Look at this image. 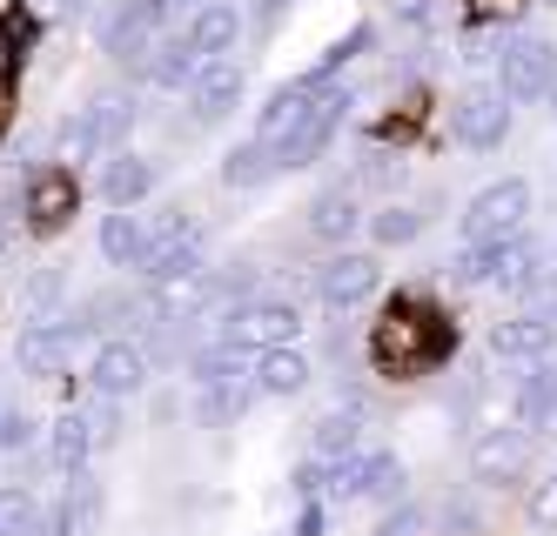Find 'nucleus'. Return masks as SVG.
Segmentation results:
<instances>
[{"mask_svg": "<svg viewBox=\"0 0 557 536\" xmlns=\"http://www.w3.org/2000/svg\"><path fill=\"white\" fill-rule=\"evenodd\" d=\"M450 349H457V328L423 302H389L383 322L370 328V362L383 376H423V369H436Z\"/></svg>", "mask_w": 557, "mask_h": 536, "instance_id": "obj_1", "label": "nucleus"}, {"mask_svg": "<svg viewBox=\"0 0 557 536\" xmlns=\"http://www.w3.org/2000/svg\"><path fill=\"white\" fill-rule=\"evenodd\" d=\"M557 80V40L550 34H531V27H510L497 40V61H491V88L510 101V108H537Z\"/></svg>", "mask_w": 557, "mask_h": 536, "instance_id": "obj_2", "label": "nucleus"}, {"mask_svg": "<svg viewBox=\"0 0 557 536\" xmlns=\"http://www.w3.org/2000/svg\"><path fill=\"white\" fill-rule=\"evenodd\" d=\"M302 328H309V322H302L296 302H283V296H249V302H228V309L215 315L209 336L228 342V349H243V356H262V349H289Z\"/></svg>", "mask_w": 557, "mask_h": 536, "instance_id": "obj_3", "label": "nucleus"}, {"mask_svg": "<svg viewBox=\"0 0 557 536\" xmlns=\"http://www.w3.org/2000/svg\"><path fill=\"white\" fill-rule=\"evenodd\" d=\"M349 108H356V88L349 80H336V88H323L309 101V114L296 121V128L275 141V175H296V169H315V161L330 154V141L343 135V121H349Z\"/></svg>", "mask_w": 557, "mask_h": 536, "instance_id": "obj_4", "label": "nucleus"}, {"mask_svg": "<svg viewBox=\"0 0 557 536\" xmlns=\"http://www.w3.org/2000/svg\"><path fill=\"white\" fill-rule=\"evenodd\" d=\"M95 342H101V336H95L82 315H48V322H27V328H21L14 362H21V376L48 383V376H67L74 356H88Z\"/></svg>", "mask_w": 557, "mask_h": 536, "instance_id": "obj_5", "label": "nucleus"}, {"mask_svg": "<svg viewBox=\"0 0 557 536\" xmlns=\"http://www.w3.org/2000/svg\"><path fill=\"white\" fill-rule=\"evenodd\" d=\"M531 209H537V195H531L524 175L484 182V188L463 201V215H457V241H504L517 228H531Z\"/></svg>", "mask_w": 557, "mask_h": 536, "instance_id": "obj_6", "label": "nucleus"}, {"mask_svg": "<svg viewBox=\"0 0 557 536\" xmlns=\"http://www.w3.org/2000/svg\"><path fill=\"white\" fill-rule=\"evenodd\" d=\"M309 288H315V302H323L330 315H349V309H363L383 288V262L370 249H330L309 269Z\"/></svg>", "mask_w": 557, "mask_h": 536, "instance_id": "obj_7", "label": "nucleus"}, {"mask_svg": "<svg viewBox=\"0 0 557 536\" xmlns=\"http://www.w3.org/2000/svg\"><path fill=\"white\" fill-rule=\"evenodd\" d=\"M450 141L470 154H497L510 141V101L491 88V80H470V88L450 101Z\"/></svg>", "mask_w": 557, "mask_h": 536, "instance_id": "obj_8", "label": "nucleus"}, {"mask_svg": "<svg viewBox=\"0 0 557 536\" xmlns=\"http://www.w3.org/2000/svg\"><path fill=\"white\" fill-rule=\"evenodd\" d=\"M531 457H537V436L531 429H517L510 416L504 423H484L470 436V476L484 483V489H504V483H517L531 470Z\"/></svg>", "mask_w": 557, "mask_h": 536, "instance_id": "obj_9", "label": "nucleus"}, {"mask_svg": "<svg viewBox=\"0 0 557 536\" xmlns=\"http://www.w3.org/2000/svg\"><path fill=\"white\" fill-rule=\"evenodd\" d=\"M148 376H154V356H148V342L108 336V342H95V349H88V389H95V396L128 402V396H141V389H148Z\"/></svg>", "mask_w": 557, "mask_h": 536, "instance_id": "obj_10", "label": "nucleus"}, {"mask_svg": "<svg viewBox=\"0 0 557 536\" xmlns=\"http://www.w3.org/2000/svg\"><path fill=\"white\" fill-rule=\"evenodd\" d=\"M544 275H550V241H544V235L517 228V235L491 241V275H484V288H497V296H517V302H524Z\"/></svg>", "mask_w": 557, "mask_h": 536, "instance_id": "obj_11", "label": "nucleus"}, {"mask_svg": "<svg viewBox=\"0 0 557 536\" xmlns=\"http://www.w3.org/2000/svg\"><path fill=\"white\" fill-rule=\"evenodd\" d=\"M182 95H188V121H195V128H222V121L243 108L249 74H243V61H235V54H222V61L195 67V80H188Z\"/></svg>", "mask_w": 557, "mask_h": 536, "instance_id": "obj_12", "label": "nucleus"}, {"mask_svg": "<svg viewBox=\"0 0 557 536\" xmlns=\"http://www.w3.org/2000/svg\"><path fill=\"white\" fill-rule=\"evenodd\" d=\"M162 188V161L141 154V148H114L95 161V195L101 209H141V201Z\"/></svg>", "mask_w": 557, "mask_h": 536, "instance_id": "obj_13", "label": "nucleus"}, {"mask_svg": "<svg viewBox=\"0 0 557 536\" xmlns=\"http://www.w3.org/2000/svg\"><path fill=\"white\" fill-rule=\"evenodd\" d=\"M162 34H169V27L148 14V0H114V8L95 21L101 54H108V61H122V67H135V61H141V54H148Z\"/></svg>", "mask_w": 557, "mask_h": 536, "instance_id": "obj_14", "label": "nucleus"}, {"mask_svg": "<svg viewBox=\"0 0 557 536\" xmlns=\"http://www.w3.org/2000/svg\"><path fill=\"white\" fill-rule=\"evenodd\" d=\"M363 222H370V209H363V188H356V182L323 188V195L302 209V228L323 241V249H349V241L363 235Z\"/></svg>", "mask_w": 557, "mask_h": 536, "instance_id": "obj_15", "label": "nucleus"}, {"mask_svg": "<svg viewBox=\"0 0 557 536\" xmlns=\"http://www.w3.org/2000/svg\"><path fill=\"white\" fill-rule=\"evenodd\" d=\"M74 209H82V182H74V169H34L27 175V235H61L74 222Z\"/></svg>", "mask_w": 557, "mask_h": 536, "instance_id": "obj_16", "label": "nucleus"}, {"mask_svg": "<svg viewBox=\"0 0 557 536\" xmlns=\"http://www.w3.org/2000/svg\"><path fill=\"white\" fill-rule=\"evenodd\" d=\"M148 288H175V282H195V275H209V235H202V222H188L182 235H169V241H154V249L141 255V269H135Z\"/></svg>", "mask_w": 557, "mask_h": 536, "instance_id": "obj_17", "label": "nucleus"}, {"mask_svg": "<svg viewBox=\"0 0 557 536\" xmlns=\"http://www.w3.org/2000/svg\"><path fill=\"white\" fill-rule=\"evenodd\" d=\"M243 34H249V8H243V0H202V8L182 21V40L202 61L235 54V48H243Z\"/></svg>", "mask_w": 557, "mask_h": 536, "instance_id": "obj_18", "label": "nucleus"}, {"mask_svg": "<svg viewBox=\"0 0 557 536\" xmlns=\"http://www.w3.org/2000/svg\"><path fill=\"white\" fill-rule=\"evenodd\" d=\"M510 423L531 429V436H550V423H557V349L524 362V376L510 383Z\"/></svg>", "mask_w": 557, "mask_h": 536, "instance_id": "obj_19", "label": "nucleus"}, {"mask_svg": "<svg viewBox=\"0 0 557 536\" xmlns=\"http://www.w3.org/2000/svg\"><path fill=\"white\" fill-rule=\"evenodd\" d=\"M101 516H108L101 476H95V470L61 476V503L48 510V536H101Z\"/></svg>", "mask_w": 557, "mask_h": 536, "instance_id": "obj_20", "label": "nucleus"}, {"mask_svg": "<svg viewBox=\"0 0 557 536\" xmlns=\"http://www.w3.org/2000/svg\"><path fill=\"white\" fill-rule=\"evenodd\" d=\"M363 409L356 402H336V409H323V416L309 423V442H302V457H315V463H343V457H356L363 449Z\"/></svg>", "mask_w": 557, "mask_h": 536, "instance_id": "obj_21", "label": "nucleus"}, {"mask_svg": "<svg viewBox=\"0 0 557 536\" xmlns=\"http://www.w3.org/2000/svg\"><path fill=\"white\" fill-rule=\"evenodd\" d=\"M195 67H202V54H195L188 40H182V27H169V34H162V40H154V48L135 61V74L148 80L154 95H182L188 80H195Z\"/></svg>", "mask_w": 557, "mask_h": 536, "instance_id": "obj_22", "label": "nucleus"}, {"mask_svg": "<svg viewBox=\"0 0 557 536\" xmlns=\"http://www.w3.org/2000/svg\"><path fill=\"white\" fill-rule=\"evenodd\" d=\"M484 349H491L497 362H537V356L557 349V322H544V315H531V309H517L510 322H497L491 336H484Z\"/></svg>", "mask_w": 557, "mask_h": 536, "instance_id": "obj_23", "label": "nucleus"}, {"mask_svg": "<svg viewBox=\"0 0 557 536\" xmlns=\"http://www.w3.org/2000/svg\"><path fill=\"white\" fill-rule=\"evenodd\" d=\"M249 383H256V396H269V402H296L309 383H315V362L289 342V349H262L256 356V369H249Z\"/></svg>", "mask_w": 557, "mask_h": 536, "instance_id": "obj_24", "label": "nucleus"}, {"mask_svg": "<svg viewBox=\"0 0 557 536\" xmlns=\"http://www.w3.org/2000/svg\"><path fill=\"white\" fill-rule=\"evenodd\" d=\"M41 457H48L54 476H74V470L95 463V429H88L82 409H61V416L41 429Z\"/></svg>", "mask_w": 557, "mask_h": 536, "instance_id": "obj_25", "label": "nucleus"}, {"mask_svg": "<svg viewBox=\"0 0 557 536\" xmlns=\"http://www.w3.org/2000/svg\"><path fill=\"white\" fill-rule=\"evenodd\" d=\"M95 255H101L108 269H141V255H148V215L108 209L101 228H95Z\"/></svg>", "mask_w": 557, "mask_h": 536, "instance_id": "obj_26", "label": "nucleus"}, {"mask_svg": "<svg viewBox=\"0 0 557 536\" xmlns=\"http://www.w3.org/2000/svg\"><path fill=\"white\" fill-rule=\"evenodd\" d=\"M315 95H323V88H309L302 74H296V80H283L275 95H262V108H256V121H249V135L275 148V141H283V135L296 128V121L309 114V101H315Z\"/></svg>", "mask_w": 557, "mask_h": 536, "instance_id": "obj_27", "label": "nucleus"}, {"mask_svg": "<svg viewBox=\"0 0 557 536\" xmlns=\"http://www.w3.org/2000/svg\"><path fill=\"white\" fill-rule=\"evenodd\" d=\"M376 40H383V34H376L370 21H356L343 40H330V48L315 54V67H302V80H309V88H336V80H343L356 61H363V54H376Z\"/></svg>", "mask_w": 557, "mask_h": 536, "instance_id": "obj_28", "label": "nucleus"}, {"mask_svg": "<svg viewBox=\"0 0 557 536\" xmlns=\"http://www.w3.org/2000/svg\"><path fill=\"white\" fill-rule=\"evenodd\" d=\"M363 228H370L376 249H410V241L430 228V215L417 209V201H396V195H389L383 209H370V222H363Z\"/></svg>", "mask_w": 557, "mask_h": 536, "instance_id": "obj_29", "label": "nucleus"}, {"mask_svg": "<svg viewBox=\"0 0 557 536\" xmlns=\"http://www.w3.org/2000/svg\"><path fill=\"white\" fill-rule=\"evenodd\" d=\"M249 402H256V383H215V389H195V416H202L209 429H228V423H243L249 416Z\"/></svg>", "mask_w": 557, "mask_h": 536, "instance_id": "obj_30", "label": "nucleus"}, {"mask_svg": "<svg viewBox=\"0 0 557 536\" xmlns=\"http://www.w3.org/2000/svg\"><path fill=\"white\" fill-rule=\"evenodd\" d=\"M269 175H275V148L256 141V135H249V141H235V148L222 154V188H262Z\"/></svg>", "mask_w": 557, "mask_h": 536, "instance_id": "obj_31", "label": "nucleus"}, {"mask_svg": "<svg viewBox=\"0 0 557 536\" xmlns=\"http://www.w3.org/2000/svg\"><path fill=\"white\" fill-rule=\"evenodd\" d=\"M21 302H27V322H48V315H61V309H67V269H61V262L34 269V275L21 282Z\"/></svg>", "mask_w": 557, "mask_h": 536, "instance_id": "obj_32", "label": "nucleus"}, {"mask_svg": "<svg viewBox=\"0 0 557 536\" xmlns=\"http://www.w3.org/2000/svg\"><path fill=\"white\" fill-rule=\"evenodd\" d=\"M0 536H48V510L34 489H21V483L0 489Z\"/></svg>", "mask_w": 557, "mask_h": 536, "instance_id": "obj_33", "label": "nucleus"}, {"mask_svg": "<svg viewBox=\"0 0 557 536\" xmlns=\"http://www.w3.org/2000/svg\"><path fill=\"white\" fill-rule=\"evenodd\" d=\"M349 182L356 188H396V182H404V161H396L389 148H363V161H356Z\"/></svg>", "mask_w": 557, "mask_h": 536, "instance_id": "obj_34", "label": "nucleus"}, {"mask_svg": "<svg viewBox=\"0 0 557 536\" xmlns=\"http://www.w3.org/2000/svg\"><path fill=\"white\" fill-rule=\"evenodd\" d=\"M289 497H296V503H323V497H330V463L302 457V463L289 470Z\"/></svg>", "mask_w": 557, "mask_h": 536, "instance_id": "obj_35", "label": "nucleus"}, {"mask_svg": "<svg viewBox=\"0 0 557 536\" xmlns=\"http://www.w3.org/2000/svg\"><path fill=\"white\" fill-rule=\"evenodd\" d=\"M82 416H88V429H95V449L122 442V402H114V396H95V402L82 409Z\"/></svg>", "mask_w": 557, "mask_h": 536, "instance_id": "obj_36", "label": "nucleus"}, {"mask_svg": "<svg viewBox=\"0 0 557 536\" xmlns=\"http://www.w3.org/2000/svg\"><path fill=\"white\" fill-rule=\"evenodd\" d=\"M423 529H430V510L410 503V497H404V503H389L383 523H376V536H423Z\"/></svg>", "mask_w": 557, "mask_h": 536, "instance_id": "obj_37", "label": "nucleus"}, {"mask_svg": "<svg viewBox=\"0 0 557 536\" xmlns=\"http://www.w3.org/2000/svg\"><path fill=\"white\" fill-rule=\"evenodd\" d=\"M34 442H41V423L0 402V449H8V457H14V449H34Z\"/></svg>", "mask_w": 557, "mask_h": 536, "instance_id": "obj_38", "label": "nucleus"}, {"mask_svg": "<svg viewBox=\"0 0 557 536\" xmlns=\"http://www.w3.org/2000/svg\"><path fill=\"white\" fill-rule=\"evenodd\" d=\"M27 14L48 21V27H74V21L95 14V0H27Z\"/></svg>", "mask_w": 557, "mask_h": 536, "instance_id": "obj_39", "label": "nucleus"}, {"mask_svg": "<svg viewBox=\"0 0 557 536\" xmlns=\"http://www.w3.org/2000/svg\"><path fill=\"white\" fill-rule=\"evenodd\" d=\"M524 510H531V523H537V529H557V470L531 489V503H524Z\"/></svg>", "mask_w": 557, "mask_h": 536, "instance_id": "obj_40", "label": "nucleus"}, {"mask_svg": "<svg viewBox=\"0 0 557 536\" xmlns=\"http://www.w3.org/2000/svg\"><path fill=\"white\" fill-rule=\"evenodd\" d=\"M396 27H436V0H389Z\"/></svg>", "mask_w": 557, "mask_h": 536, "instance_id": "obj_41", "label": "nucleus"}, {"mask_svg": "<svg viewBox=\"0 0 557 536\" xmlns=\"http://www.w3.org/2000/svg\"><path fill=\"white\" fill-rule=\"evenodd\" d=\"M289 8H296V0H249V27H256V34H275Z\"/></svg>", "mask_w": 557, "mask_h": 536, "instance_id": "obj_42", "label": "nucleus"}, {"mask_svg": "<svg viewBox=\"0 0 557 536\" xmlns=\"http://www.w3.org/2000/svg\"><path fill=\"white\" fill-rule=\"evenodd\" d=\"M524 309H531V315H544V322H557V269L531 288V296H524Z\"/></svg>", "mask_w": 557, "mask_h": 536, "instance_id": "obj_43", "label": "nucleus"}, {"mask_svg": "<svg viewBox=\"0 0 557 536\" xmlns=\"http://www.w3.org/2000/svg\"><path fill=\"white\" fill-rule=\"evenodd\" d=\"M323 529H330V503H302V510H296V529H289V536H323Z\"/></svg>", "mask_w": 557, "mask_h": 536, "instance_id": "obj_44", "label": "nucleus"}, {"mask_svg": "<svg viewBox=\"0 0 557 536\" xmlns=\"http://www.w3.org/2000/svg\"><path fill=\"white\" fill-rule=\"evenodd\" d=\"M14 54H21V40H14V27H8V21H0V74L14 67Z\"/></svg>", "mask_w": 557, "mask_h": 536, "instance_id": "obj_45", "label": "nucleus"}, {"mask_svg": "<svg viewBox=\"0 0 557 536\" xmlns=\"http://www.w3.org/2000/svg\"><path fill=\"white\" fill-rule=\"evenodd\" d=\"M544 114H550V121H557V80H550V95H544Z\"/></svg>", "mask_w": 557, "mask_h": 536, "instance_id": "obj_46", "label": "nucleus"}, {"mask_svg": "<svg viewBox=\"0 0 557 536\" xmlns=\"http://www.w3.org/2000/svg\"><path fill=\"white\" fill-rule=\"evenodd\" d=\"M544 8H557V0H544Z\"/></svg>", "mask_w": 557, "mask_h": 536, "instance_id": "obj_47", "label": "nucleus"}, {"mask_svg": "<svg viewBox=\"0 0 557 536\" xmlns=\"http://www.w3.org/2000/svg\"><path fill=\"white\" fill-rule=\"evenodd\" d=\"M550 436H557V423H550Z\"/></svg>", "mask_w": 557, "mask_h": 536, "instance_id": "obj_48", "label": "nucleus"}]
</instances>
